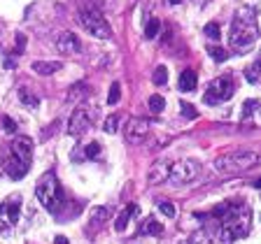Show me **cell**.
<instances>
[{"instance_id": "1", "label": "cell", "mask_w": 261, "mask_h": 244, "mask_svg": "<svg viewBox=\"0 0 261 244\" xmlns=\"http://www.w3.org/2000/svg\"><path fill=\"white\" fill-rule=\"evenodd\" d=\"M212 217L222 219V233L219 239L224 244H231L234 239H240L250 233L252 228V212L247 202H240V205H231V202H222L219 207L212 210Z\"/></svg>"}, {"instance_id": "2", "label": "cell", "mask_w": 261, "mask_h": 244, "mask_svg": "<svg viewBox=\"0 0 261 244\" xmlns=\"http://www.w3.org/2000/svg\"><path fill=\"white\" fill-rule=\"evenodd\" d=\"M259 40V26H256V17L250 7L236 12L234 23H231V33H228V47L236 54H245L256 45Z\"/></svg>"}, {"instance_id": "3", "label": "cell", "mask_w": 261, "mask_h": 244, "mask_svg": "<svg viewBox=\"0 0 261 244\" xmlns=\"http://www.w3.org/2000/svg\"><path fill=\"white\" fill-rule=\"evenodd\" d=\"M259 163V154L252 149H236L231 154H224L215 161V170L224 177H234V175H240V172L250 170Z\"/></svg>"}, {"instance_id": "4", "label": "cell", "mask_w": 261, "mask_h": 244, "mask_svg": "<svg viewBox=\"0 0 261 244\" xmlns=\"http://www.w3.org/2000/svg\"><path fill=\"white\" fill-rule=\"evenodd\" d=\"M35 195H38L40 205L45 207L47 212H51V214H56V212L61 210L63 200H66L61 184H59V179H56L54 172L42 175V179L38 182V189H35Z\"/></svg>"}, {"instance_id": "5", "label": "cell", "mask_w": 261, "mask_h": 244, "mask_svg": "<svg viewBox=\"0 0 261 244\" xmlns=\"http://www.w3.org/2000/svg\"><path fill=\"white\" fill-rule=\"evenodd\" d=\"M77 21H79V26H82L86 33L94 35V38H98V40H107L112 35L110 23L105 21V17L100 14V10L98 7H94V5H82L79 7Z\"/></svg>"}, {"instance_id": "6", "label": "cell", "mask_w": 261, "mask_h": 244, "mask_svg": "<svg viewBox=\"0 0 261 244\" xmlns=\"http://www.w3.org/2000/svg\"><path fill=\"white\" fill-rule=\"evenodd\" d=\"M234 93H236L234 79L228 77V75H224V77H217V79H212V82L208 84L203 100H206L208 105H219V102L231 100V95H234Z\"/></svg>"}, {"instance_id": "7", "label": "cell", "mask_w": 261, "mask_h": 244, "mask_svg": "<svg viewBox=\"0 0 261 244\" xmlns=\"http://www.w3.org/2000/svg\"><path fill=\"white\" fill-rule=\"evenodd\" d=\"M200 175V165L196 161H178L170 165V175H168V182L172 186H182V184H189L194 182L196 177Z\"/></svg>"}, {"instance_id": "8", "label": "cell", "mask_w": 261, "mask_h": 244, "mask_svg": "<svg viewBox=\"0 0 261 244\" xmlns=\"http://www.w3.org/2000/svg\"><path fill=\"white\" fill-rule=\"evenodd\" d=\"M94 126V112L86 110V107H77V110L70 114V121H68V133L72 137H82L89 128Z\"/></svg>"}, {"instance_id": "9", "label": "cell", "mask_w": 261, "mask_h": 244, "mask_svg": "<svg viewBox=\"0 0 261 244\" xmlns=\"http://www.w3.org/2000/svg\"><path fill=\"white\" fill-rule=\"evenodd\" d=\"M150 135V123L144 119H131L124 128V137H126L128 145H142Z\"/></svg>"}, {"instance_id": "10", "label": "cell", "mask_w": 261, "mask_h": 244, "mask_svg": "<svg viewBox=\"0 0 261 244\" xmlns=\"http://www.w3.org/2000/svg\"><path fill=\"white\" fill-rule=\"evenodd\" d=\"M19 217H21V198H10L5 202H0V223L7 228L17 226L19 223Z\"/></svg>"}, {"instance_id": "11", "label": "cell", "mask_w": 261, "mask_h": 244, "mask_svg": "<svg viewBox=\"0 0 261 244\" xmlns=\"http://www.w3.org/2000/svg\"><path fill=\"white\" fill-rule=\"evenodd\" d=\"M10 154L14 156V158H19V161H23L26 165H31V161H33V140L19 135L10 145Z\"/></svg>"}, {"instance_id": "12", "label": "cell", "mask_w": 261, "mask_h": 244, "mask_svg": "<svg viewBox=\"0 0 261 244\" xmlns=\"http://www.w3.org/2000/svg\"><path fill=\"white\" fill-rule=\"evenodd\" d=\"M82 49V45H79V40L75 33H70V30H63L59 38H56V51L63 56H72L77 54V51Z\"/></svg>"}, {"instance_id": "13", "label": "cell", "mask_w": 261, "mask_h": 244, "mask_svg": "<svg viewBox=\"0 0 261 244\" xmlns=\"http://www.w3.org/2000/svg\"><path fill=\"white\" fill-rule=\"evenodd\" d=\"M28 167H31V165H26L23 161L14 158L12 154H10V158L5 161V172H7V177L14 179V182H17V179H21V177H26V175H28Z\"/></svg>"}, {"instance_id": "14", "label": "cell", "mask_w": 261, "mask_h": 244, "mask_svg": "<svg viewBox=\"0 0 261 244\" xmlns=\"http://www.w3.org/2000/svg\"><path fill=\"white\" fill-rule=\"evenodd\" d=\"M168 175H170V163L168 161H156V165L150 170V184H161L168 182Z\"/></svg>"}, {"instance_id": "15", "label": "cell", "mask_w": 261, "mask_h": 244, "mask_svg": "<svg viewBox=\"0 0 261 244\" xmlns=\"http://www.w3.org/2000/svg\"><path fill=\"white\" fill-rule=\"evenodd\" d=\"M135 214H138V205H135V202H128V205L124 207L122 214L114 219V228H117L119 233H124V230L128 228V223H131V219H133Z\"/></svg>"}, {"instance_id": "16", "label": "cell", "mask_w": 261, "mask_h": 244, "mask_svg": "<svg viewBox=\"0 0 261 244\" xmlns=\"http://www.w3.org/2000/svg\"><path fill=\"white\" fill-rule=\"evenodd\" d=\"M103 154V147H100V142H89V145L84 147L82 151H72V161H86V158H98V156Z\"/></svg>"}, {"instance_id": "17", "label": "cell", "mask_w": 261, "mask_h": 244, "mask_svg": "<svg viewBox=\"0 0 261 244\" xmlns=\"http://www.w3.org/2000/svg\"><path fill=\"white\" fill-rule=\"evenodd\" d=\"M31 70L42 75V77H49V75H56L61 70V63L59 61H35L33 65H31Z\"/></svg>"}, {"instance_id": "18", "label": "cell", "mask_w": 261, "mask_h": 244, "mask_svg": "<svg viewBox=\"0 0 261 244\" xmlns=\"http://www.w3.org/2000/svg\"><path fill=\"white\" fill-rule=\"evenodd\" d=\"M19 102H21L23 107H28V110H38L40 98H38V93H33L31 89L21 86V89H19Z\"/></svg>"}, {"instance_id": "19", "label": "cell", "mask_w": 261, "mask_h": 244, "mask_svg": "<svg viewBox=\"0 0 261 244\" xmlns=\"http://www.w3.org/2000/svg\"><path fill=\"white\" fill-rule=\"evenodd\" d=\"M180 91H184V93H189V91L196 89V84H198V77H196L194 70H184L182 75H180Z\"/></svg>"}, {"instance_id": "20", "label": "cell", "mask_w": 261, "mask_h": 244, "mask_svg": "<svg viewBox=\"0 0 261 244\" xmlns=\"http://www.w3.org/2000/svg\"><path fill=\"white\" fill-rule=\"evenodd\" d=\"M163 233V226L159 221H156L154 217H150V219H144L142 223H140V235H161Z\"/></svg>"}, {"instance_id": "21", "label": "cell", "mask_w": 261, "mask_h": 244, "mask_svg": "<svg viewBox=\"0 0 261 244\" xmlns=\"http://www.w3.org/2000/svg\"><path fill=\"white\" fill-rule=\"evenodd\" d=\"M110 217H112V212H110V207H107V205L94 207V210H91V214H89V219H91V223H94V226H100V223H105Z\"/></svg>"}, {"instance_id": "22", "label": "cell", "mask_w": 261, "mask_h": 244, "mask_svg": "<svg viewBox=\"0 0 261 244\" xmlns=\"http://www.w3.org/2000/svg\"><path fill=\"white\" fill-rule=\"evenodd\" d=\"M245 77H247V82H250V84H259L261 82V54H259V58H256V61L247 67Z\"/></svg>"}, {"instance_id": "23", "label": "cell", "mask_w": 261, "mask_h": 244, "mask_svg": "<svg viewBox=\"0 0 261 244\" xmlns=\"http://www.w3.org/2000/svg\"><path fill=\"white\" fill-rule=\"evenodd\" d=\"M86 93H89V86L84 82H79V84H75V86H70L68 89V100H82V98H86Z\"/></svg>"}, {"instance_id": "24", "label": "cell", "mask_w": 261, "mask_h": 244, "mask_svg": "<svg viewBox=\"0 0 261 244\" xmlns=\"http://www.w3.org/2000/svg\"><path fill=\"white\" fill-rule=\"evenodd\" d=\"M156 205H159V210H161V214H163V217H168V219H175V214H178V210H175V205H172L170 200H159Z\"/></svg>"}, {"instance_id": "25", "label": "cell", "mask_w": 261, "mask_h": 244, "mask_svg": "<svg viewBox=\"0 0 261 244\" xmlns=\"http://www.w3.org/2000/svg\"><path fill=\"white\" fill-rule=\"evenodd\" d=\"M159 28H161L159 19H150V21H147V26H144V38H147V40H154L156 35H159Z\"/></svg>"}, {"instance_id": "26", "label": "cell", "mask_w": 261, "mask_h": 244, "mask_svg": "<svg viewBox=\"0 0 261 244\" xmlns=\"http://www.w3.org/2000/svg\"><path fill=\"white\" fill-rule=\"evenodd\" d=\"M152 82H154L156 86H163V84H168V67L166 65H159V67H156Z\"/></svg>"}, {"instance_id": "27", "label": "cell", "mask_w": 261, "mask_h": 244, "mask_svg": "<svg viewBox=\"0 0 261 244\" xmlns=\"http://www.w3.org/2000/svg\"><path fill=\"white\" fill-rule=\"evenodd\" d=\"M147 105H150V112H163V107H166V100H163L159 93H154V95H150Z\"/></svg>"}, {"instance_id": "28", "label": "cell", "mask_w": 261, "mask_h": 244, "mask_svg": "<svg viewBox=\"0 0 261 244\" xmlns=\"http://www.w3.org/2000/svg\"><path fill=\"white\" fill-rule=\"evenodd\" d=\"M119 98H122V86H119V82H114L110 86V93H107V102H110V105H117Z\"/></svg>"}, {"instance_id": "29", "label": "cell", "mask_w": 261, "mask_h": 244, "mask_svg": "<svg viewBox=\"0 0 261 244\" xmlns=\"http://www.w3.org/2000/svg\"><path fill=\"white\" fill-rule=\"evenodd\" d=\"M208 54H210L217 63H224V61H226V58H228V54L222 49V47H208Z\"/></svg>"}, {"instance_id": "30", "label": "cell", "mask_w": 261, "mask_h": 244, "mask_svg": "<svg viewBox=\"0 0 261 244\" xmlns=\"http://www.w3.org/2000/svg\"><path fill=\"white\" fill-rule=\"evenodd\" d=\"M117 128H119V119L117 117H107L105 119V123H103V130H105V133H117Z\"/></svg>"}, {"instance_id": "31", "label": "cell", "mask_w": 261, "mask_h": 244, "mask_svg": "<svg viewBox=\"0 0 261 244\" xmlns=\"http://www.w3.org/2000/svg\"><path fill=\"white\" fill-rule=\"evenodd\" d=\"M180 110H182V117H187V119H196V117H198L196 107L189 105V102H180Z\"/></svg>"}, {"instance_id": "32", "label": "cell", "mask_w": 261, "mask_h": 244, "mask_svg": "<svg viewBox=\"0 0 261 244\" xmlns=\"http://www.w3.org/2000/svg\"><path fill=\"white\" fill-rule=\"evenodd\" d=\"M206 35L217 42V40L222 38V30H219V26H217V23H208V26H206Z\"/></svg>"}, {"instance_id": "33", "label": "cell", "mask_w": 261, "mask_h": 244, "mask_svg": "<svg viewBox=\"0 0 261 244\" xmlns=\"http://www.w3.org/2000/svg\"><path fill=\"white\" fill-rule=\"evenodd\" d=\"M256 105H259L256 100H247V102L243 105V117H245V119H250V117H252V110H254Z\"/></svg>"}, {"instance_id": "34", "label": "cell", "mask_w": 261, "mask_h": 244, "mask_svg": "<svg viewBox=\"0 0 261 244\" xmlns=\"http://www.w3.org/2000/svg\"><path fill=\"white\" fill-rule=\"evenodd\" d=\"M3 121H5V133H10V135H12V133H17V123L12 121L10 117H5Z\"/></svg>"}, {"instance_id": "35", "label": "cell", "mask_w": 261, "mask_h": 244, "mask_svg": "<svg viewBox=\"0 0 261 244\" xmlns=\"http://www.w3.org/2000/svg\"><path fill=\"white\" fill-rule=\"evenodd\" d=\"M189 244H206V239H203V235H194Z\"/></svg>"}, {"instance_id": "36", "label": "cell", "mask_w": 261, "mask_h": 244, "mask_svg": "<svg viewBox=\"0 0 261 244\" xmlns=\"http://www.w3.org/2000/svg\"><path fill=\"white\" fill-rule=\"evenodd\" d=\"M54 244H68V237H63V235H59V237L54 239Z\"/></svg>"}, {"instance_id": "37", "label": "cell", "mask_w": 261, "mask_h": 244, "mask_svg": "<svg viewBox=\"0 0 261 244\" xmlns=\"http://www.w3.org/2000/svg\"><path fill=\"white\" fill-rule=\"evenodd\" d=\"M168 3H170V5H180V3H182V0H168Z\"/></svg>"}, {"instance_id": "38", "label": "cell", "mask_w": 261, "mask_h": 244, "mask_svg": "<svg viewBox=\"0 0 261 244\" xmlns=\"http://www.w3.org/2000/svg\"><path fill=\"white\" fill-rule=\"evenodd\" d=\"M254 186H256V189H261V177H259V179H256V182H254Z\"/></svg>"}, {"instance_id": "39", "label": "cell", "mask_w": 261, "mask_h": 244, "mask_svg": "<svg viewBox=\"0 0 261 244\" xmlns=\"http://www.w3.org/2000/svg\"><path fill=\"white\" fill-rule=\"evenodd\" d=\"M196 3H200V0H196Z\"/></svg>"}]
</instances>
